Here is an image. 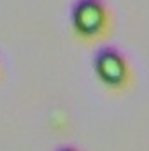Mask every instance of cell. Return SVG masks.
<instances>
[{"label": "cell", "mask_w": 149, "mask_h": 151, "mask_svg": "<svg viewBox=\"0 0 149 151\" xmlns=\"http://www.w3.org/2000/svg\"><path fill=\"white\" fill-rule=\"evenodd\" d=\"M112 23L105 0H74L70 5V27L81 40H97L109 34Z\"/></svg>", "instance_id": "cell-1"}, {"label": "cell", "mask_w": 149, "mask_h": 151, "mask_svg": "<svg viewBox=\"0 0 149 151\" xmlns=\"http://www.w3.org/2000/svg\"><path fill=\"white\" fill-rule=\"evenodd\" d=\"M93 70L97 79L111 91H125L132 83L128 58L112 44H104L95 51Z\"/></svg>", "instance_id": "cell-2"}, {"label": "cell", "mask_w": 149, "mask_h": 151, "mask_svg": "<svg viewBox=\"0 0 149 151\" xmlns=\"http://www.w3.org/2000/svg\"><path fill=\"white\" fill-rule=\"evenodd\" d=\"M56 151H79L75 146H72V144H65V146H60Z\"/></svg>", "instance_id": "cell-3"}]
</instances>
